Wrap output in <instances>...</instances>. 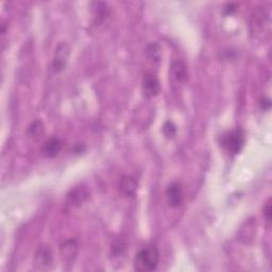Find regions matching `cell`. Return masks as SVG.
I'll list each match as a JSON object with an SVG mask.
<instances>
[{
  "label": "cell",
  "instance_id": "6da1fadb",
  "mask_svg": "<svg viewBox=\"0 0 272 272\" xmlns=\"http://www.w3.org/2000/svg\"><path fill=\"white\" fill-rule=\"evenodd\" d=\"M160 261L159 250L153 246L142 248L134 258V268L141 272H149L158 267Z\"/></svg>",
  "mask_w": 272,
  "mask_h": 272
},
{
  "label": "cell",
  "instance_id": "7a4b0ae2",
  "mask_svg": "<svg viewBox=\"0 0 272 272\" xmlns=\"http://www.w3.org/2000/svg\"><path fill=\"white\" fill-rule=\"evenodd\" d=\"M245 145V134L240 129L232 130L221 136V146L231 154H238Z\"/></svg>",
  "mask_w": 272,
  "mask_h": 272
},
{
  "label": "cell",
  "instance_id": "3957f363",
  "mask_svg": "<svg viewBox=\"0 0 272 272\" xmlns=\"http://www.w3.org/2000/svg\"><path fill=\"white\" fill-rule=\"evenodd\" d=\"M53 264V253L49 246L42 245L34 254V266L37 270H49Z\"/></svg>",
  "mask_w": 272,
  "mask_h": 272
},
{
  "label": "cell",
  "instance_id": "277c9868",
  "mask_svg": "<svg viewBox=\"0 0 272 272\" xmlns=\"http://www.w3.org/2000/svg\"><path fill=\"white\" fill-rule=\"evenodd\" d=\"M166 197L169 207L172 209H178L184 203V191L181 184L178 182L171 183L166 190Z\"/></svg>",
  "mask_w": 272,
  "mask_h": 272
},
{
  "label": "cell",
  "instance_id": "5b68a950",
  "mask_svg": "<svg viewBox=\"0 0 272 272\" xmlns=\"http://www.w3.org/2000/svg\"><path fill=\"white\" fill-rule=\"evenodd\" d=\"M68 56H70V46L65 43H61L56 48L51 65L53 73H60L64 70Z\"/></svg>",
  "mask_w": 272,
  "mask_h": 272
},
{
  "label": "cell",
  "instance_id": "8992f818",
  "mask_svg": "<svg viewBox=\"0 0 272 272\" xmlns=\"http://www.w3.org/2000/svg\"><path fill=\"white\" fill-rule=\"evenodd\" d=\"M61 257L64 261V265H73L78 254V242L75 239L66 240L62 244L61 249Z\"/></svg>",
  "mask_w": 272,
  "mask_h": 272
},
{
  "label": "cell",
  "instance_id": "52a82bcc",
  "mask_svg": "<svg viewBox=\"0 0 272 272\" xmlns=\"http://www.w3.org/2000/svg\"><path fill=\"white\" fill-rule=\"evenodd\" d=\"M161 90L160 81L154 74L145 75L143 79V91L147 97H154L159 94Z\"/></svg>",
  "mask_w": 272,
  "mask_h": 272
},
{
  "label": "cell",
  "instance_id": "ba28073f",
  "mask_svg": "<svg viewBox=\"0 0 272 272\" xmlns=\"http://www.w3.org/2000/svg\"><path fill=\"white\" fill-rule=\"evenodd\" d=\"M90 197V190L85 186H78L67 193V201L73 206H80Z\"/></svg>",
  "mask_w": 272,
  "mask_h": 272
},
{
  "label": "cell",
  "instance_id": "9c48e42d",
  "mask_svg": "<svg viewBox=\"0 0 272 272\" xmlns=\"http://www.w3.org/2000/svg\"><path fill=\"white\" fill-rule=\"evenodd\" d=\"M119 190L125 197H133L138 190V181L131 176H124L119 181Z\"/></svg>",
  "mask_w": 272,
  "mask_h": 272
},
{
  "label": "cell",
  "instance_id": "30bf717a",
  "mask_svg": "<svg viewBox=\"0 0 272 272\" xmlns=\"http://www.w3.org/2000/svg\"><path fill=\"white\" fill-rule=\"evenodd\" d=\"M61 150H62V142L55 138L48 140L43 147V153L47 158L56 157Z\"/></svg>",
  "mask_w": 272,
  "mask_h": 272
},
{
  "label": "cell",
  "instance_id": "8fae6325",
  "mask_svg": "<svg viewBox=\"0 0 272 272\" xmlns=\"http://www.w3.org/2000/svg\"><path fill=\"white\" fill-rule=\"evenodd\" d=\"M171 74L178 82H184L187 79V68L181 60L173 61L171 65Z\"/></svg>",
  "mask_w": 272,
  "mask_h": 272
},
{
  "label": "cell",
  "instance_id": "7c38bea8",
  "mask_svg": "<svg viewBox=\"0 0 272 272\" xmlns=\"http://www.w3.org/2000/svg\"><path fill=\"white\" fill-rule=\"evenodd\" d=\"M146 54H147L148 59L153 62V63H159L161 61V47L157 43H152L150 44L147 49H146Z\"/></svg>",
  "mask_w": 272,
  "mask_h": 272
},
{
  "label": "cell",
  "instance_id": "4fadbf2b",
  "mask_svg": "<svg viewBox=\"0 0 272 272\" xmlns=\"http://www.w3.org/2000/svg\"><path fill=\"white\" fill-rule=\"evenodd\" d=\"M92 9L95 13V18L98 19L99 22H102L103 18L108 15V7L104 3H93Z\"/></svg>",
  "mask_w": 272,
  "mask_h": 272
},
{
  "label": "cell",
  "instance_id": "5bb4252c",
  "mask_svg": "<svg viewBox=\"0 0 272 272\" xmlns=\"http://www.w3.org/2000/svg\"><path fill=\"white\" fill-rule=\"evenodd\" d=\"M163 132L165 135H166V138L173 139L177 134V128L173 122L166 121L163 125Z\"/></svg>",
  "mask_w": 272,
  "mask_h": 272
},
{
  "label": "cell",
  "instance_id": "9a60e30c",
  "mask_svg": "<svg viewBox=\"0 0 272 272\" xmlns=\"http://www.w3.org/2000/svg\"><path fill=\"white\" fill-rule=\"evenodd\" d=\"M44 130V125L41 121H34L30 127H29V134H30L31 136H38L42 131Z\"/></svg>",
  "mask_w": 272,
  "mask_h": 272
},
{
  "label": "cell",
  "instance_id": "2e32d148",
  "mask_svg": "<svg viewBox=\"0 0 272 272\" xmlns=\"http://www.w3.org/2000/svg\"><path fill=\"white\" fill-rule=\"evenodd\" d=\"M272 212V209H271V201L269 200L267 203H266V206L264 207L263 209V215L267 221L268 225H270V222H271V213Z\"/></svg>",
  "mask_w": 272,
  "mask_h": 272
},
{
  "label": "cell",
  "instance_id": "e0dca14e",
  "mask_svg": "<svg viewBox=\"0 0 272 272\" xmlns=\"http://www.w3.org/2000/svg\"><path fill=\"white\" fill-rule=\"evenodd\" d=\"M259 104H260V108L263 110H269L270 106H271V102H270L269 99H267V100L266 99H261Z\"/></svg>",
  "mask_w": 272,
  "mask_h": 272
}]
</instances>
